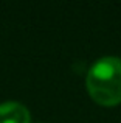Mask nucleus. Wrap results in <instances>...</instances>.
<instances>
[{"label":"nucleus","instance_id":"nucleus-2","mask_svg":"<svg viewBox=\"0 0 121 123\" xmlns=\"http://www.w3.org/2000/svg\"><path fill=\"white\" fill-rule=\"evenodd\" d=\"M0 123H31L30 111L22 103L6 101L0 105Z\"/></svg>","mask_w":121,"mask_h":123},{"label":"nucleus","instance_id":"nucleus-1","mask_svg":"<svg viewBox=\"0 0 121 123\" xmlns=\"http://www.w3.org/2000/svg\"><path fill=\"white\" fill-rule=\"evenodd\" d=\"M88 95L101 106L121 103V58L104 56L92 64L85 76Z\"/></svg>","mask_w":121,"mask_h":123}]
</instances>
